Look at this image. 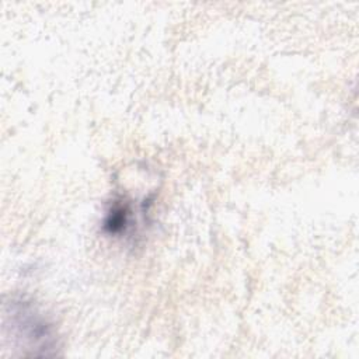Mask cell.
Listing matches in <instances>:
<instances>
[{
  "label": "cell",
  "instance_id": "1",
  "mask_svg": "<svg viewBox=\"0 0 359 359\" xmlns=\"http://www.w3.org/2000/svg\"><path fill=\"white\" fill-rule=\"evenodd\" d=\"M7 317L10 318L11 334L22 338V344H27L28 348L43 349L48 355V349L56 346L52 324L29 302L13 300Z\"/></svg>",
  "mask_w": 359,
  "mask_h": 359
}]
</instances>
